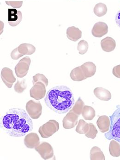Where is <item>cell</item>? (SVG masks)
Segmentation results:
<instances>
[{
	"instance_id": "6da1fadb",
	"label": "cell",
	"mask_w": 120,
	"mask_h": 160,
	"mask_svg": "<svg viewBox=\"0 0 120 160\" xmlns=\"http://www.w3.org/2000/svg\"><path fill=\"white\" fill-rule=\"evenodd\" d=\"M1 128L9 136L20 137L31 132L34 126L32 119L25 110L13 108L1 117Z\"/></svg>"
},
{
	"instance_id": "7a4b0ae2",
	"label": "cell",
	"mask_w": 120,
	"mask_h": 160,
	"mask_svg": "<svg viewBox=\"0 0 120 160\" xmlns=\"http://www.w3.org/2000/svg\"><path fill=\"white\" fill-rule=\"evenodd\" d=\"M44 102L50 110L59 114L69 112L75 104L73 92L66 86L54 87L49 90Z\"/></svg>"
},
{
	"instance_id": "3957f363",
	"label": "cell",
	"mask_w": 120,
	"mask_h": 160,
	"mask_svg": "<svg viewBox=\"0 0 120 160\" xmlns=\"http://www.w3.org/2000/svg\"><path fill=\"white\" fill-rule=\"evenodd\" d=\"M111 127L109 132L105 133V138L108 140L114 139L120 144V105L117 106V109L110 116Z\"/></svg>"
},
{
	"instance_id": "277c9868",
	"label": "cell",
	"mask_w": 120,
	"mask_h": 160,
	"mask_svg": "<svg viewBox=\"0 0 120 160\" xmlns=\"http://www.w3.org/2000/svg\"><path fill=\"white\" fill-rule=\"evenodd\" d=\"M59 129V123L55 120H50L41 126L39 132L43 138H48L57 132Z\"/></svg>"
},
{
	"instance_id": "5b68a950",
	"label": "cell",
	"mask_w": 120,
	"mask_h": 160,
	"mask_svg": "<svg viewBox=\"0 0 120 160\" xmlns=\"http://www.w3.org/2000/svg\"><path fill=\"white\" fill-rule=\"evenodd\" d=\"M26 109L30 118L33 119H38L42 113V106L40 102L29 100L26 103Z\"/></svg>"
},
{
	"instance_id": "8992f818",
	"label": "cell",
	"mask_w": 120,
	"mask_h": 160,
	"mask_svg": "<svg viewBox=\"0 0 120 160\" xmlns=\"http://www.w3.org/2000/svg\"><path fill=\"white\" fill-rule=\"evenodd\" d=\"M31 63V59L28 56L19 60L15 67V72L18 78H21L27 75Z\"/></svg>"
},
{
	"instance_id": "52a82bcc",
	"label": "cell",
	"mask_w": 120,
	"mask_h": 160,
	"mask_svg": "<svg viewBox=\"0 0 120 160\" xmlns=\"http://www.w3.org/2000/svg\"><path fill=\"white\" fill-rule=\"evenodd\" d=\"M35 149L43 159H50L54 156L53 149L51 145L47 142H42Z\"/></svg>"
},
{
	"instance_id": "ba28073f",
	"label": "cell",
	"mask_w": 120,
	"mask_h": 160,
	"mask_svg": "<svg viewBox=\"0 0 120 160\" xmlns=\"http://www.w3.org/2000/svg\"><path fill=\"white\" fill-rule=\"evenodd\" d=\"M46 86L42 82H37L30 89L31 97L37 100L42 99L46 95Z\"/></svg>"
},
{
	"instance_id": "9c48e42d",
	"label": "cell",
	"mask_w": 120,
	"mask_h": 160,
	"mask_svg": "<svg viewBox=\"0 0 120 160\" xmlns=\"http://www.w3.org/2000/svg\"><path fill=\"white\" fill-rule=\"evenodd\" d=\"M1 76L3 82L9 88H11L13 84L16 82V78L13 75L12 70L7 67L2 69Z\"/></svg>"
},
{
	"instance_id": "30bf717a",
	"label": "cell",
	"mask_w": 120,
	"mask_h": 160,
	"mask_svg": "<svg viewBox=\"0 0 120 160\" xmlns=\"http://www.w3.org/2000/svg\"><path fill=\"white\" fill-rule=\"evenodd\" d=\"M79 117L72 110H70L62 121L63 128L66 129H70L75 128L77 124Z\"/></svg>"
},
{
	"instance_id": "8fae6325",
	"label": "cell",
	"mask_w": 120,
	"mask_h": 160,
	"mask_svg": "<svg viewBox=\"0 0 120 160\" xmlns=\"http://www.w3.org/2000/svg\"><path fill=\"white\" fill-rule=\"evenodd\" d=\"M8 21L10 26H17L21 22L22 19V14L21 12L17 11L16 9H8Z\"/></svg>"
},
{
	"instance_id": "7c38bea8",
	"label": "cell",
	"mask_w": 120,
	"mask_h": 160,
	"mask_svg": "<svg viewBox=\"0 0 120 160\" xmlns=\"http://www.w3.org/2000/svg\"><path fill=\"white\" fill-rule=\"evenodd\" d=\"M24 142L26 147L29 149H34L40 144L39 135L35 132H31L26 134Z\"/></svg>"
},
{
	"instance_id": "4fadbf2b",
	"label": "cell",
	"mask_w": 120,
	"mask_h": 160,
	"mask_svg": "<svg viewBox=\"0 0 120 160\" xmlns=\"http://www.w3.org/2000/svg\"><path fill=\"white\" fill-rule=\"evenodd\" d=\"M108 32V26L106 23L98 22L96 23L91 30L92 35L96 38H102Z\"/></svg>"
},
{
	"instance_id": "5bb4252c",
	"label": "cell",
	"mask_w": 120,
	"mask_h": 160,
	"mask_svg": "<svg viewBox=\"0 0 120 160\" xmlns=\"http://www.w3.org/2000/svg\"><path fill=\"white\" fill-rule=\"evenodd\" d=\"M97 124L99 130L102 133L108 132L111 127V120L107 116H101L99 117L97 122Z\"/></svg>"
},
{
	"instance_id": "9a60e30c",
	"label": "cell",
	"mask_w": 120,
	"mask_h": 160,
	"mask_svg": "<svg viewBox=\"0 0 120 160\" xmlns=\"http://www.w3.org/2000/svg\"><path fill=\"white\" fill-rule=\"evenodd\" d=\"M93 92L95 96L102 101H108L112 98L111 92L103 88H96L94 89Z\"/></svg>"
},
{
	"instance_id": "2e32d148",
	"label": "cell",
	"mask_w": 120,
	"mask_h": 160,
	"mask_svg": "<svg viewBox=\"0 0 120 160\" xmlns=\"http://www.w3.org/2000/svg\"><path fill=\"white\" fill-rule=\"evenodd\" d=\"M101 46L103 51L111 52L116 48V42L113 38L106 37L101 40Z\"/></svg>"
},
{
	"instance_id": "e0dca14e",
	"label": "cell",
	"mask_w": 120,
	"mask_h": 160,
	"mask_svg": "<svg viewBox=\"0 0 120 160\" xmlns=\"http://www.w3.org/2000/svg\"><path fill=\"white\" fill-rule=\"evenodd\" d=\"M67 37L73 42H77L82 37V32L75 26L69 27L67 30Z\"/></svg>"
},
{
	"instance_id": "ac0fdd59",
	"label": "cell",
	"mask_w": 120,
	"mask_h": 160,
	"mask_svg": "<svg viewBox=\"0 0 120 160\" xmlns=\"http://www.w3.org/2000/svg\"><path fill=\"white\" fill-rule=\"evenodd\" d=\"M86 78L94 76L96 72L97 67L92 62H87L81 65Z\"/></svg>"
},
{
	"instance_id": "d6986e66",
	"label": "cell",
	"mask_w": 120,
	"mask_h": 160,
	"mask_svg": "<svg viewBox=\"0 0 120 160\" xmlns=\"http://www.w3.org/2000/svg\"><path fill=\"white\" fill-rule=\"evenodd\" d=\"M71 79L74 81L81 82L87 79L81 66L74 68L70 74Z\"/></svg>"
},
{
	"instance_id": "ffe728a7",
	"label": "cell",
	"mask_w": 120,
	"mask_h": 160,
	"mask_svg": "<svg viewBox=\"0 0 120 160\" xmlns=\"http://www.w3.org/2000/svg\"><path fill=\"white\" fill-rule=\"evenodd\" d=\"M18 52L24 56V55H32L36 51V48L29 43H23L17 48Z\"/></svg>"
},
{
	"instance_id": "44dd1931",
	"label": "cell",
	"mask_w": 120,
	"mask_h": 160,
	"mask_svg": "<svg viewBox=\"0 0 120 160\" xmlns=\"http://www.w3.org/2000/svg\"><path fill=\"white\" fill-rule=\"evenodd\" d=\"M91 160H105V158L103 152L97 146H94L91 150L90 153Z\"/></svg>"
},
{
	"instance_id": "7402d4cb",
	"label": "cell",
	"mask_w": 120,
	"mask_h": 160,
	"mask_svg": "<svg viewBox=\"0 0 120 160\" xmlns=\"http://www.w3.org/2000/svg\"><path fill=\"white\" fill-rule=\"evenodd\" d=\"M109 152L111 156L118 158L120 156V144L114 139H112L109 145Z\"/></svg>"
},
{
	"instance_id": "603a6c76",
	"label": "cell",
	"mask_w": 120,
	"mask_h": 160,
	"mask_svg": "<svg viewBox=\"0 0 120 160\" xmlns=\"http://www.w3.org/2000/svg\"><path fill=\"white\" fill-rule=\"evenodd\" d=\"M85 120L91 121L96 116L95 111L91 106L85 105L81 113Z\"/></svg>"
},
{
	"instance_id": "cb8c5ba5",
	"label": "cell",
	"mask_w": 120,
	"mask_h": 160,
	"mask_svg": "<svg viewBox=\"0 0 120 160\" xmlns=\"http://www.w3.org/2000/svg\"><path fill=\"white\" fill-rule=\"evenodd\" d=\"M93 12L96 16L101 17L105 15L107 13V6L105 4L103 3H98L94 7Z\"/></svg>"
},
{
	"instance_id": "d4e9b609",
	"label": "cell",
	"mask_w": 120,
	"mask_h": 160,
	"mask_svg": "<svg viewBox=\"0 0 120 160\" xmlns=\"http://www.w3.org/2000/svg\"><path fill=\"white\" fill-rule=\"evenodd\" d=\"M89 129V123L86 122L84 120L81 119L79 121L78 125L76 128V131L79 134H86Z\"/></svg>"
},
{
	"instance_id": "484cf974",
	"label": "cell",
	"mask_w": 120,
	"mask_h": 160,
	"mask_svg": "<svg viewBox=\"0 0 120 160\" xmlns=\"http://www.w3.org/2000/svg\"><path fill=\"white\" fill-rule=\"evenodd\" d=\"M85 106V103L82 101L81 98H78L77 101L76 102L73 106L72 109L73 111L75 114H77L78 116H80L82 112L83 109Z\"/></svg>"
},
{
	"instance_id": "4316f807",
	"label": "cell",
	"mask_w": 120,
	"mask_h": 160,
	"mask_svg": "<svg viewBox=\"0 0 120 160\" xmlns=\"http://www.w3.org/2000/svg\"><path fill=\"white\" fill-rule=\"evenodd\" d=\"M89 45L87 42L85 40H81L78 44L77 49L79 54L83 55L85 54L88 49Z\"/></svg>"
},
{
	"instance_id": "83f0119b",
	"label": "cell",
	"mask_w": 120,
	"mask_h": 160,
	"mask_svg": "<svg viewBox=\"0 0 120 160\" xmlns=\"http://www.w3.org/2000/svg\"><path fill=\"white\" fill-rule=\"evenodd\" d=\"M26 80L23 79L21 81L18 80L17 83L14 85V89L17 93H21L26 90Z\"/></svg>"
},
{
	"instance_id": "f1b7e54d",
	"label": "cell",
	"mask_w": 120,
	"mask_h": 160,
	"mask_svg": "<svg viewBox=\"0 0 120 160\" xmlns=\"http://www.w3.org/2000/svg\"><path fill=\"white\" fill-rule=\"evenodd\" d=\"M43 82L45 85L46 87H47L48 85V79L43 74L39 73V74H37L33 77V84L34 85L37 82Z\"/></svg>"
},
{
	"instance_id": "f546056e",
	"label": "cell",
	"mask_w": 120,
	"mask_h": 160,
	"mask_svg": "<svg viewBox=\"0 0 120 160\" xmlns=\"http://www.w3.org/2000/svg\"><path fill=\"white\" fill-rule=\"evenodd\" d=\"M88 123L89 125V129L88 132L86 133L85 136L88 138L94 139L97 136V134L98 133V131L95 126L93 124L91 123Z\"/></svg>"
},
{
	"instance_id": "4dcf8cb0",
	"label": "cell",
	"mask_w": 120,
	"mask_h": 160,
	"mask_svg": "<svg viewBox=\"0 0 120 160\" xmlns=\"http://www.w3.org/2000/svg\"><path fill=\"white\" fill-rule=\"evenodd\" d=\"M6 3L14 8H19L23 4L22 1H6Z\"/></svg>"
},
{
	"instance_id": "1f68e13d",
	"label": "cell",
	"mask_w": 120,
	"mask_h": 160,
	"mask_svg": "<svg viewBox=\"0 0 120 160\" xmlns=\"http://www.w3.org/2000/svg\"><path fill=\"white\" fill-rule=\"evenodd\" d=\"M22 56L23 55L18 52V48L14 49L11 53V57L13 60H17Z\"/></svg>"
},
{
	"instance_id": "d6a6232c",
	"label": "cell",
	"mask_w": 120,
	"mask_h": 160,
	"mask_svg": "<svg viewBox=\"0 0 120 160\" xmlns=\"http://www.w3.org/2000/svg\"><path fill=\"white\" fill-rule=\"evenodd\" d=\"M112 73L116 78H120V64L117 65L113 68Z\"/></svg>"
},
{
	"instance_id": "836d02e7",
	"label": "cell",
	"mask_w": 120,
	"mask_h": 160,
	"mask_svg": "<svg viewBox=\"0 0 120 160\" xmlns=\"http://www.w3.org/2000/svg\"><path fill=\"white\" fill-rule=\"evenodd\" d=\"M116 22L117 25L120 28V10L116 15Z\"/></svg>"
}]
</instances>
